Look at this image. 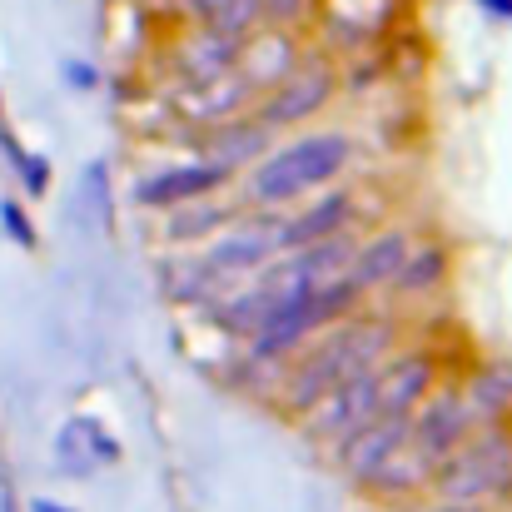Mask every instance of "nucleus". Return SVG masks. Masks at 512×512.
Instances as JSON below:
<instances>
[{"label": "nucleus", "mask_w": 512, "mask_h": 512, "mask_svg": "<svg viewBox=\"0 0 512 512\" xmlns=\"http://www.w3.org/2000/svg\"><path fill=\"white\" fill-rule=\"evenodd\" d=\"M388 348H393V324H383V319L378 324H343V329H334L329 339L289 373V388H284L289 408L309 413L334 383L363 373V368H378Z\"/></svg>", "instance_id": "obj_1"}, {"label": "nucleus", "mask_w": 512, "mask_h": 512, "mask_svg": "<svg viewBox=\"0 0 512 512\" xmlns=\"http://www.w3.org/2000/svg\"><path fill=\"white\" fill-rule=\"evenodd\" d=\"M348 155H353V145L343 135H304V140H294L289 150L269 155L259 170L249 174V194L259 204H289V199L329 184L348 165Z\"/></svg>", "instance_id": "obj_2"}, {"label": "nucleus", "mask_w": 512, "mask_h": 512, "mask_svg": "<svg viewBox=\"0 0 512 512\" xmlns=\"http://www.w3.org/2000/svg\"><path fill=\"white\" fill-rule=\"evenodd\" d=\"M512 473V433H503L498 423L483 428L478 438L468 433L463 448L453 458L438 463L433 483L443 493V503H483L503 488V478Z\"/></svg>", "instance_id": "obj_3"}, {"label": "nucleus", "mask_w": 512, "mask_h": 512, "mask_svg": "<svg viewBox=\"0 0 512 512\" xmlns=\"http://www.w3.org/2000/svg\"><path fill=\"white\" fill-rule=\"evenodd\" d=\"M314 408H319V413H309L304 428H309L314 438H324V443L339 448L343 438H353L363 423L378 418V368H363V373H353V378L334 383Z\"/></svg>", "instance_id": "obj_4"}, {"label": "nucleus", "mask_w": 512, "mask_h": 512, "mask_svg": "<svg viewBox=\"0 0 512 512\" xmlns=\"http://www.w3.org/2000/svg\"><path fill=\"white\" fill-rule=\"evenodd\" d=\"M468 433H473V408L463 403V393L423 398V403L408 413V443H413L418 453H428L433 463L453 458Z\"/></svg>", "instance_id": "obj_5"}, {"label": "nucleus", "mask_w": 512, "mask_h": 512, "mask_svg": "<svg viewBox=\"0 0 512 512\" xmlns=\"http://www.w3.org/2000/svg\"><path fill=\"white\" fill-rule=\"evenodd\" d=\"M234 165L224 160H199V165H174V170H155L150 179L135 184V204L145 209H179L184 199H199L219 184H229Z\"/></svg>", "instance_id": "obj_6"}, {"label": "nucleus", "mask_w": 512, "mask_h": 512, "mask_svg": "<svg viewBox=\"0 0 512 512\" xmlns=\"http://www.w3.org/2000/svg\"><path fill=\"white\" fill-rule=\"evenodd\" d=\"M334 95V70L324 65H309V70H289L284 85L274 90V100L259 110V125L264 130H279V125H299L309 115H319Z\"/></svg>", "instance_id": "obj_7"}, {"label": "nucleus", "mask_w": 512, "mask_h": 512, "mask_svg": "<svg viewBox=\"0 0 512 512\" xmlns=\"http://www.w3.org/2000/svg\"><path fill=\"white\" fill-rule=\"evenodd\" d=\"M403 438H408V418H398V413H378L373 423H363L353 438H343L339 443V463L348 468V478L353 483H368L398 448H403Z\"/></svg>", "instance_id": "obj_8"}, {"label": "nucleus", "mask_w": 512, "mask_h": 512, "mask_svg": "<svg viewBox=\"0 0 512 512\" xmlns=\"http://www.w3.org/2000/svg\"><path fill=\"white\" fill-rule=\"evenodd\" d=\"M433 358L428 353H403L388 368H378V413H398L408 418L428 393H433Z\"/></svg>", "instance_id": "obj_9"}, {"label": "nucleus", "mask_w": 512, "mask_h": 512, "mask_svg": "<svg viewBox=\"0 0 512 512\" xmlns=\"http://www.w3.org/2000/svg\"><path fill=\"white\" fill-rule=\"evenodd\" d=\"M348 219H353V194H348V189H343V194H329L319 209H309V214H299V219H289V224H274L279 254H284V249H304V244H314V239L339 234Z\"/></svg>", "instance_id": "obj_10"}, {"label": "nucleus", "mask_w": 512, "mask_h": 512, "mask_svg": "<svg viewBox=\"0 0 512 512\" xmlns=\"http://www.w3.org/2000/svg\"><path fill=\"white\" fill-rule=\"evenodd\" d=\"M274 254H279L274 229H264V224H244V229L214 239V249H209L204 259H209L219 274H239V269H259V264L274 259Z\"/></svg>", "instance_id": "obj_11"}, {"label": "nucleus", "mask_w": 512, "mask_h": 512, "mask_svg": "<svg viewBox=\"0 0 512 512\" xmlns=\"http://www.w3.org/2000/svg\"><path fill=\"white\" fill-rule=\"evenodd\" d=\"M279 304H284V284L264 279L259 289H244V294H234V299L214 304V319H219V329H229V334L249 339V334H259V329L269 324V314H274Z\"/></svg>", "instance_id": "obj_12"}, {"label": "nucleus", "mask_w": 512, "mask_h": 512, "mask_svg": "<svg viewBox=\"0 0 512 512\" xmlns=\"http://www.w3.org/2000/svg\"><path fill=\"white\" fill-rule=\"evenodd\" d=\"M403 254H408V234L388 229V234L368 239L363 249H353V259H348V279H353L363 294H368V289H378V284H393V274H398Z\"/></svg>", "instance_id": "obj_13"}, {"label": "nucleus", "mask_w": 512, "mask_h": 512, "mask_svg": "<svg viewBox=\"0 0 512 512\" xmlns=\"http://www.w3.org/2000/svg\"><path fill=\"white\" fill-rule=\"evenodd\" d=\"M239 35H224V30H204L184 55H179V65L189 70V80L194 85H214V80H224V70H234L239 65Z\"/></svg>", "instance_id": "obj_14"}, {"label": "nucleus", "mask_w": 512, "mask_h": 512, "mask_svg": "<svg viewBox=\"0 0 512 512\" xmlns=\"http://www.w3.org/2000/svg\"><path fill=\"white\" fill-rule=\"evenodd\" d=\"M443 279H448V249L443 244H423V249H408L403 254V264L393 274V289L408 294V299H418V294L443 289Z\"/></svg>", "instance_id": "obj_15"}, {"label": "nucleus", "mask_w": 512, "mask_h": 512, "mask_svg": "<svg viewBox=\"0 0 512 512\" xmlns=\"http://www.w3.org/2000/svg\"><path fill=\"white\" fill-rule=\"evenodd\" d=\"M463 403L473 408V418L498 423V418L512 408V363H488V368H478V373L468 378V398H463Z\"/></svg>", "instance_id": "obj_16"}, {"label": "nucleus", "mask_w": 512, "mask_h": 512, "mask_svg": "<svg viewBox=\"0 0 512 512\" xmlns=\"http://www.w3.org/2000/svg\"><path fill=\"white\" fill-rule=\"evenodd\" d=\"M259 20H264V0H224V5H219V10L204 20V25H209V30H224V35H239V40H244V35H249Z\"/></svg>", "instance_id": "obj_17"}, {"label": "nucleus", "mask_w": 512, "mask_h": 512, "mask_svg": "<svg viewBox=\"0 0 512 512\" xmlns=\"http://www.w3.org/2000/svg\"><path fill=\"white\" fill-rule=\"evenodd\" d=\"M214 279H219V269H214L209 259H194V264H184V269H170V274H165L170 299H204Z\"/></svg>", "instance_id": "obj_18"}, {"label": "nucleus", "mask_w": 512, "mask_h": 512, "mask_svg": "<svg viewBox=\"0 0 512 512\" xmlns=\"http://www.w3.org/2000/svg\"><path fill=\"white\" fill-rule=\"evenodd\" d=\"M219 219H229V209H204V214H170L174 239H199L204 229H214Z\"/></svg>", "instance_id": "obj_19"}, {"label": "nucleus", "mask_w": 512, "mask_h": 512, "mask_svg": "<svg viewBox=\"0 0 512 512\" xmlns=\"http://www.w3.org/2000/svg\"><path fill=\"white\" fill-rule=\"evenodd\" d=\"M0 224H5V234H10L20 249H35V224L25 219V209H20L15 199H5V204H0Z\"/></svg>", "instance_id": "obj_20"}, {"label": "nucleus", "mask_w": 512, "mask_h": 512, "mask_svg": "<svg viewBox=\"0 0 512 512\" xmlns=\"http://www.w3.org/2000/svg\"><path fill=\"white\" fill-rule=\"evenodd\" d=\"M60 75H65V85H70V90H95V85H100V70H95L90 60H65V65H60Z\"/></svg>", "instance_id": "obj_21"}, {"label": "nucleus", "mask_w": 512, "mask_h": 512, "mask_svg": "<svg viewBox=\"0 0 512 512\" xmlns=\"http://www.w3.org/2000/svg\"><path fill=\"white\" fill-rule=\"evenodd\" d=\"M304 5L309 0H264V20L269 25H294V20H304Z\"/></svg>", "instance_id": "obj_22"}, {"label": "nucleus", "mask_w": 512, "mask_h": 512, "mask_svg": "<svg viewBox=\"0 0 512 512\" xmlns=\"http://www.w3.org/2000/svg\"><path fill=\"white\" fill-rule=\"evenodd\" d=\"M15 174L25 179V189H30V194H45V184H50V170H45V160H40V155H25Z\"/></svg>", "instance_id": "obj_23"}, {"label": "nucleus", "mask_w": 512, "mask_h": 512, "mask_svg": "<svg viewBox=\"0 0 512 512\" xmlns=\"http://www.w3.org/2000/svg\"><path fill=\"white\" fill-rule=\"evenodd\" d=\"M179 5H184L189 15H199V20H209V15H214V10H219L224 0H179Z\"/></svg>", "instance_id": "obj_24"}, {"label": "nucleus", "mask_w": 512, "mask_h": 512, "mask_svg": "<svg viewBox=\"0 0 512 512\" xmlns=\"http://www.w3.org/2000/svg\"><path fill=\"white\" fill-rule=\"evenodd\" d=\"M483 10L498 15V20H512V0H483Z\"/></svg>", "instance_id": "obj_25"}, {"label": "nucleus", "mask_w": 512, "mask_h": 512, "mask_svg": "<svg viewBox=\"0 0 512 512\" xmlns=\"http://www.w3.org/2000/svg\"><path fill=\"white\" fill-rule=\"evenodd\" d=\"M30 512H75V508H60V503H50V498H30Z\"/></svg>", "instance_id": "obj_26"}, {"label": "nucleus", "mask_w": 512, "mask_h": 512, "mask_svg": "<svg viewBox=\"0 0 512 512\" xmlns=\"http://www.w3.org/2000/svg\"><path fill=\"white\" fill-rule=\"evenodd\" d=\"M433 512H483L478 503H443V508H433Z\"/></svg>", "instance_id": "obj_27"}, {"label": "nucleus", "mask_w": 512, "mask_h": 512, "mask_svg": "<svg viewBox=\"0 0 512 512\" xmlns=\"http://www.w3.org/2000/svg\"><path fill=\"white\" fill-rule=\"evenodd\" d=\"M498 493H503V498H508V503H512V473H508V478H503V488H498Z\"/></svg>", "instance_id": "obj_28"}]
</instances>
